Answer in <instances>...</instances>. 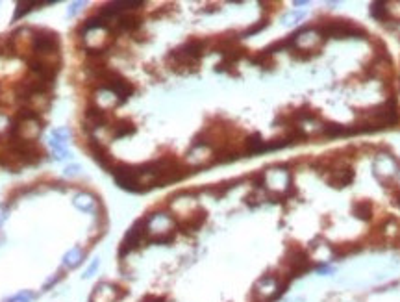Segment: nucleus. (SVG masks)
I'll return each instance as SVG.
<instances>
[{
  "instance_id": "obj_1",
  "label": "nucleus",
  "mask_w": 400,
  "mask_h": 302,
  "mask_svg": "<svg viewBox=\"0 0 400 302\" xmlns=\"http://www.w3.org/2000/svg\"><path fill=\"white\" fill-rule=\"evenodd\" d=\"M319 33L324 37H334V39H358V37H365L367 33L363 28L352 24L350 21H332L326 26H319L317 28Z\"/></svg>"
},
{
  "instance_id": "obj_2",
  "label": "nucleus",
  "mask_w": 400,
  "mask_h": 302,
  "mask_svg": "<svg viewBox=\"0 0 400 302\" xmlns=\"http://www.w3.org/2000/svg\"><path fill=\"white\" fill-rule=\"evenodd\" d=\"M372 171H374V176L378 180L387 187L395 182V176L399 175L400 163L391 154H378L374 158V163H372Z\"/></svg>"
},
{
  "instance_id": "obj_3",
  "label": "nucleus",
  "mask_w": 400,
  "mask_h": 302,
  "mask_svg": "<svg viewBox=\"0 0 400 302\" xmlns=\"http://www.w3.org/2000/svg\"><path fill=\"white\" fill-rule=\"evenodd\" d=\"M263 176V185L271 191L272 195H282L291 187V173L286 167H272L267 169Z\"/></svg>"
},
{
  "instance_id": "obj_4",
  "label": "nucleus",
  "mask_w": 400,
  "mask_h": 302,
  "mask_svg": "<svg viewBox=\"0 0 400 302\" xmlns=\"http://www.w3.org/2000/svg\"><path fill=\"white\" fill-rule=\"evenodd\" d=\"M291 37V43H293V48L295 50H300V52H308L310 56L313 54L315 48L320 47L322 43V35L319 33L317 28H304L300 32L289 35Z\"/></svg>"
},
{
  "instance_id": "obj_5",
  "label": "nucleus",
  "mask_w": 400,
  "mask_h": 302,
  "mask_svg": "<svg viewBox=\"0 0 400 302\" xmlns=\"http://www.w3.org/2000/svg\"><path fill=\"white\" fill-rule=\"evenodd\" d=\"M284 289V282L274 274H265L254 284V297L257 301H271L274 297H278Z\"/></svg>"
},
{
  "instance_id": "obj_6",
  "label": "nucleus",
  "mask_w": 400,
  "mask_h": 302,
  "mask_svg": "<svg viewBox=\"0 0 400 302\" xmlns=\"http://www.w3.org/2000/svg\"><path fill=\"white\" fill-rule=\"evenodd\" d=\"M124 295H126V291L120 289L119 286H113L110 282H100L93 289L89 302H119Z\"/></svg>"
},
{
  "instance_id": "obj_7",
  "label": "nucleus",
  "mask_w": 400,
  "mask_h": 302,
  "mask_svg": "<svg viewBox=\"0 0 400 302\" xmlns=\"http://www.w3.org/2000/svg\"><path fill=\"white\" fill-rule=\"evenodd\" d=\"M57 50V35L54 33H37L33 37V52L37 54H52Z\"/></svg>"
},
{
  "instance_id": "obj_8",
  "label": "nucleus",
  "mask_w": 400,
  "mask_h": 302,
  "mask_svg": "<svg viewBox=\"0 0 400 302\" xmlns=\"http://www.w3.org/2000/svg\"><path fill=\"white\" fill-rule=\"evenodd\" d=\"M326 180H328V183H332L334 187H346V185L354 180V171L348 167L346 169H343V167L334 169V171H330V175Z\"/></svg>"
},
{
  "instance_id": "obj_9",
  "label": "nucleus",
  "mask_w": 400,
  "mask_h": 302,
  "mask_svg": "<svg viewBox=\"0 0 400 302\" xmlns=\"http://www.w3.org/2000/svg\"><path fill=\"white\" fill-rule=\"evenodd\" d=\"M352 211L358 219L369 221V219L372 217V211H374V210H372V202H371V200H358V202L352 204Z\"/></svg>"
},
{
  "instance_id": "obj_10",
  "label": "nucleus",
  "mask_w": 400,
  "mask_h": 302,
  "mask_svg": "<svg viewBox=\"0 0 400 302\" xmlns=\"http://www.w3.org/2000/svg\"><path fill=\"white\" fill-rule=\"evenodd\" d=\"M82 260H84L82 248L80 246H74V248H71V250L63 256V267L65 269H76L82 263Z\"/></svg>"
},
{
  "instance_id": "obj_11",
  "label": "nucleus",
  "mask_w": 400,
  "mask_h": 302,
  "mask_svg": "<svg viewBox=\"0 0 400 302\" xmlns=\"http://www.w3.org/2000/svg\"><path fill=\"white\" fill-rule=\"evenodd\" d=\"M371 15L374 17L376 21H380V23H387V19H389V8H387V4H385V2H374V4H371Z\"/></svg>"
},
{
  "instance_id": "obj_12",
  "label": "nucleus",
  "mask_w": 400,
  "mask_h": 302,
  "mask_svg": "<svg viewBox=\"0 0 400 302\" xmlns=\"http://www.w3.org/2000/svg\"><path fill=\"white\" fill-rule=\"evenodd\" d=\"M74 206L82 210V211H91L95 208V199L91 195H86V193H80L74 197Z\"/></svg>"
},
{
  "instance_id": "obj_13",
  "label": "nucleus",
  "mask_w": 400,
  "mask_h": 302,
  "mask_svg": "<svg viewBox=\"0 0 400 302\" xmlns=\"http://www.w3.org/2000/svg\"><path fill=\"white\" fill-rule=\"evenodd\" d=\"M67 137H69V130H67V128H57V130H54L52 135H50V145H52L54 149H63V143Z\"/></svg>"
},
{
  "instance_id": "obj_14",
  "label": "nucleus",
  "mask_w": 400,
  "mask_h": 302,
  "mask_svg": "<svg viewBox=\"0 0 400 302\" xmlns=\"http://www.w3.org/2000/svg\"><path fill=\"white\" fill-rule=\"evenodd\" d=\"M304 11H289V13H286V15L282 17V23L284 24H287V26H293V24H296V23H300L302 19H304Z\"/></svg>"
},
{
  "instance_id": "obj_15",
  "label": "nucleus",
  "mask_w": 400,
  "mask_h": 302,
  "mask_svg": "<svg viewBox=\"0 0 400 302\" xmlns=\"http://www.w3.org/2000/svg\"><path fill=\"white\" fill-rule=\"evenodd\" d=\"M136 132V128L132 126L130 122H120V124H117V126L113 128V135L115 137H124V135H130Z\"/></svg>"
},
{
  "instance_id": "obj_16",
  "label": "nucleus",
  "mask_w": 400,
  "mask_h": 302,
  "mask_svg": "<svg viewBox=\"0 0 400 302\" xmlns=\"http://www.w3.org/2000/svg\"><path fill=\"white\" fill-rule=\"evenodd\" d=\"M33 299H35V295H33L32 291H21V293H17L15 297L8 299L6 302H32Z\"/></svg>"
},
{
  "instance_id": "obj_17",
  "label": "nucleus",
  "mask_w": 400,
  "mask_h": 302,
  "mask_svg": "<svg viewBox=\"0 0 400 302\" xmlns=\"http://www.w3.org/2000/svg\"><path fill=\"white\" fill-rule=\"evenodd\" d=\"M98 265H100V260H95V262L89 265V269L86 271V274H84V278H89V276H93L95 274V271L98 269Z\"/></svg>"
},
{
  "instance_id": "obj_18",
  "label": "nucleus",
  "mask_w": 400,
  "mask_h": 302,
  "mask_svg": "<svg viewBox=\"0 0 400 302\" xmlns=\"http://www.w3.org/2000/svg\"><path fill=\"white\" fill-rule=\"evenodd\" d=\"M59 278H61V276H59V274H54V276H52V278L48 280L47 284H45V286H43V289H45V291H48V289H50V287H52V286H56L57 282H59Z\"/></svg>"
},
{
  "instance_id": "obj_19",
  "label": "nucleus",
  "mask_w": 400,
  "mask_h": 302,
  "mask_svg": "<svg viewBox=\"0 0 400 302\" xmlns=\"http://www.w3.org/2000/svg\"><path fill=\"white\" fill-rule=\"evenodd\" d=\"M78 173H80V167H78V165H69V167L65 169V175L67 176H76Z\"/></svg>"
},
{
  "instance_id": "obj_20",
  "label": "nucleus",
  "mask_w": 400,
  "mask_h": 302,
  "mask_svg": "<svg viewBox=\"0 0 400 302\" xmlns=\"http://www.w3.org/2000/svg\"><path fill=\"white\" fill-rule=\"evenodd\" d=\"M80 6H84V2H76V4H72V8L69 9V15H76V13H78V9H80Z\"/></svg>"
},
{
  "instance_id": "obj_21",
  "label": "nucleus",
  "mask_w": 400,
  "mask_h": 302,
  "mask_svg": "<svg viewBox=\"0 0 400 302\" xmlns=\"http://www.w3.org/2000/svg\"><path fill=\"white\" fill-rule=\"evenodd\" d=\"M143 302H165L163 299H160V297H146Z\"/></svg>"
},
{
  "instance_id": "obj_22",
  "label": "nucleus",
  "mask_w": 400,
  "mask_h": 302,
  "mask_svg": "<svg viewBox=\"0 0 400 302\" xmlns=\"http://www.w3.org/2000/svg\"><path fill=\"white\" fill-rule=\"evenodd\" d=\"M319 272L320 274H330V272H334V267H320Z\"/></svg>"
},
{
  "instance_id": "obj_23",
  "label": "nucleus",
  "mask_w": 400,
  "mask_h": 302,
  "mask_svg": "<svg viewBox=\"0 0 400 302\" xmlns=\"http://www.w3.org/2000/svg\"><path fill=\"white\" fill-rule=\"evenodd\" d=\"M395 202H397V206H400V191L395 195Z\"/></svg>"
},
{
  "instance_id": "obj_24",
  "label": "nucleus",
  "mask_w": 400,
  "mask_h": 302,
  "mask_svg": "<svg viewBox=\"0 0 400 302\" xmlns=\"http://www.w3.org/2000/svg\"><path fill=\"white\" fill-rule=\"evenodd\" d=\"M306 4H308V2H302V0H300V2L296 0V2H295V6H306Z\"/></svg>"
},
{
  "instance_id": "obj_25",
  "label": "nucleus",
  "mask_w": 400,
  "mask_h": 302,
  "mask_svg": "<svg viewBox=\"0 0 400 302\" xmlns=\"http://www.w3.org/2000/svg\"><path fill=\"white\" fill-rule=\"evenodd\" d=\"M4 217H6V215H0V224H2V221H4Z\"/></svg>"
}]
</instances>
